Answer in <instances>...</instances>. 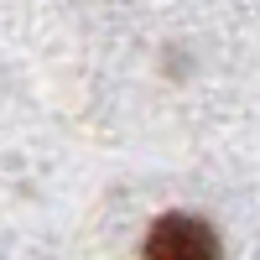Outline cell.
<instances>
[{
    "label": "cell",
    "mask_w": 260,
    "mask_h": 260,
    "mask_svg": "<svg viewBox=\"0 0 260 260\" xmlns=\"http://www.w3.org/2000/svg\"><path fill=\"white\" fill-rule=\"evenodd\" d=\"M146 260H224L219 234L192 213H161L146 234Z\"/></svg>",
    "instance_id": "6da1fadb"
}]
</instances>
